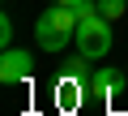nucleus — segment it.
<instances>
[{"mask_svg": "<svg viewBox=\"0 0 128 116\" xmlns=\"http://www.w3.org/2000/svg\"><path fill=\"white\" fill-rule=\"evenodd\" d=\"M111 39H115V34H111V17L90 13V17L77 22V52L90 56V60H98V56L111 52Z\"/></svg>", "mask_w": 128, "mask_h": 116, "instance_id": "f03ea898", "label": "nucleus"}, {"mask_svg": "<svg viewBox=\"0 0 128 116\" xmlns=\"http://www.w3.org/2000/svg\"><path fill=\"white\" fill-rule=\"evenodd\" d=\"M56 5H64V9H77V5H86V0H56Z\"/></svg>", "mask_w": 128, "mask_h": 116, "instance_id": "0eeeda50", "label": "nucleus"}, {"mask_svg": "<svg viewBox=\"0 0 128 116\" xmlns=\"http://www.w3.org/2000/svg\"><path fill=\"white\" fill-rule=\"evenodd\" d=\"M34 73V56L26 47H4V56H0V82L4 86H17Z\"/></svg>", "mask_w": 128, "mask_h": 116, "instance_id": "7ed1b4c3", "label": "nucleus"}, {"mask_svg": "<svg viewBox=\"0 0 128 116\" xmlns=\"http://www.w3.org/2000/svg\"><path fill=\"white\" fill-rule=\"evenodd\" d=\"M124 9H128V0H98V13H102V17H111V22H115V17H124Z\"/></svg>", "mask_w": 128, "mask_h": 116, "instance_id": "39448f33", "label": "nucleus"}, {"mask_svg": "<svg viewBox=\"0 0 128 116\" xmlns=\"http://www.w3.org/2000/svg\"><path fill=\"white\" fill-rule=\"evenodd\" d=\"M0 43H4V47H13V17H9V13L0 17Z\"/></svg>", "mask_w": 128, "mask_h": 116, "instance_id": "423d86ee", "label": "nucleus"}, {"mask_svg": "<svg viewBox=\"0 0 128 116\" xmlns=\"http://www.w3.org/2000/svg\"><path fill=\"white\" fill-rule=\"evenodd\" d=\"M124 73H128V69H124Z\"/></svg>", "mask_w": 128, "mask_h": 116, "instance_id": "6e6552de", "label": "nucleus"}, {"mask_svg": "<svg viewBox=\"0 0 128 116\" xmlns=\"http://www.w3.org/2000/svg\"><path fill=\"white\" fill-rule=\"evenodd\" d=\"M34 43H38V52L60 56L68 43H77V13H73V9H64V5L43 9L38 22H34Z\"/></svg>", "mask_w": 128, "mask_h": 116, "instance_id": "f257e3e1", "label": "nucleus"}, {"mask_svg": "<svg viewBox=\"0 0 128 116\" xmlns=\"http://www.w3.org/2000/svg\"><path fill=\"white\" fill-rule=\"evenodd\" d=\"M86 73H90V56H81V52L73 56V60L60 65V82H68V86L73 82H86Z\"/></svg>", "mask_w": 128, "mask_h": 116, "instance_id": "20e7f679", "label": "nucleus"}]
</instances>
